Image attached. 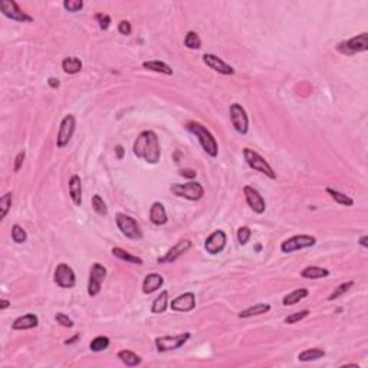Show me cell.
Returning a JSON list of instances; mask_svg holds the SVG:
<instances>
[{"label": "cell", "instance_id": "cell-33", "mask_svg": "<svg viewBox=\"0 0 368 368\" xmlns=\"http://www.w3.org/2000/svg\"><path fill=\"white\" fill-rule=\"evenodd\" d=\"M327 193L338 203V204H342V206H352L354 204V200L351 199V197H348L347 194H344L341 191H338V190H334V188H327Z\"/></svg>", "mask_w": 368, "mask_h": 368}, {"label": "cell", "instance_id": "cell-20", "mask_svg": "<svg viewBox=\"0 0 368 368\" xmlns=\"http://www.w3.org/2000/svg\"><path fill=\"white\" fill-rule=\"evenodd\" d=\"M164 284V278L160 275V273H148L145 278H144V282H143V292L150 295L153 292L158 290Z\"/></svg>", "mask_w": 368, "mask_h": 368}, {"label": "cell", "instance_id": "cell-37", "mask_svg": "<svg viewBox=\"0 0 368 368\" xmlns=\"http://www.w3.org/2000/svg\"><path fill=\"white\" fill-rule=\"evenodd\" d=\"M12 207V193H6L1 199H0V219L3 220L7 213Z\"/></svg>", "mask_w": 368, "mask_h": 368}, {"label": "cell", "instance_id": "cell-16", "mask_svg": "<svg viewBox=\"0 0 368 368\" xmlns=\"http://www.w3.org/2000/svg\"><path fill=\"white\" fill-rule=\"evenodd\" d=\"M191 247V242L188 239H182L180 242H177L176 246H173L163 258L158 259V263H173L176 262L180 256H183L184 253H187Z\"/></svg>", "mask_w": 368, "mask_h": 368}, {"label": "cell", "instance_id": "cell-19", "mask_svg": "<svg viewBox=\"0 0 368 368\" xmlns=\"http://www.w3.org/2000/svg\"><path fill=\"white\" fill-rule=\"evenodd\" d=\"M150 220L156 226H164L167 223L168 217H167V211H165V207L163 203H160V202L153 203V206L150 209Z\"/></svg>", "mask_w": 368, "mask_h": 368}, {"label": "cell", "instance_id": "cell-13", "mask_svg": "<svg viewBox=\"0 0 368 368\" xmlns=\"http://www.w3.org/2000/svg\"><path fill=\"white\" fill-rule=\"evenodd\" d=\"M230 120L239 134H247L249 131V118L245 111V108L240 104H232L230 105Z\"/></svg>", "mask_w": 368, "mask_h": 368}, {"label": "cell", "instance_id": "cell-3", "mask_svg": "<svg viewBox=\"0 0 368 368\" xmlns=\"http://www.w3.org/2000/svg\"><path fill=\"white\" fill-rule=\"evenodd\" d=\"M243 157H245V161L247 163V165L259 173H262L265 176H267L269 179L275 180L276 179V173L275 170L272 168V165L265 160V158L256 153L255 150H250V148H245L243 150Z\"/></svg>", "mask_w": 368, "mask_h": 368}, {"label": "cell", "instance_id": "cell-11", "mask_svg": "<svg viewBox=\"0 0 368 368\" xmlns=\"http://www.w3.org/2000/svg\"><path fill=\"white\" fill-rule=\"evenodd\" d=\"M315 243L316 239L314 236H309V235H296V236H292L289 239H286L285 242H282L281 250L284 253H292V252H296V250H302V249L311 247Z\"/></svg>", "mask_w": 368, "mask_h": 368}, {"label": "cell", "instance_id": "cell-5", "mask_svg": "<svg viewBox=\"0 0 368 368\" xmlns=\"http://www.w3.org/2000/svg\"><path fill=\"white\" fill-rule=\"evenodd\" d=\"M115 222H117L118 229L121 230V233L125 237H128L131 240H140L143 237V232L140 229V225L131 216H128L125 213H118L115 216Z\"/></svg>", "mask_w": 368, "mask_h": 368}, {"label": "cell", "instance_id": "cell-23", "mask_svg": "<svg viewBox=\"0 0 368 368\" xmlns=\"http://www.w3.org/2000/svg\"><path fill=\"white\" fill-rule=\"evenodd\" d=\"M62 69L65 74H69V75H75L81 72L82 69V62L81 59L77 58V56H68L62 61Z\"/></svg>", "mask_w": 368, "mask_h": 368}, {"label": "cell", "instance_id": "cell-36", "mask_svg": "<svg viewBox=\"0 0 368 368\" xmlns=\"http://www.w3.org/2000/svg\"><path fill=\"white\" fill-rule=\"evenodd\" d=\"M12 239L15 243H25L27 240V233L26 230L20 226V225H15L12 227Z\"/></svg>", "mask_w": 368, "mask_h": 368}, {"label": "cell", "instance_id": "cell-46", "mask_svg": "<svg viewBox=\"0 0 368 368\" xmlns=\"http://www.w3.org/2000/svg\"><path fill=\"white\" fill-rule=\"evenodd\" d=\"M180 174H182L183 177H188V179H194V177L197 176V173H196L194 170H182Z\"/></svg>", "mask_w": 368, "mask_h": 368}, {"label": "cell", "instance_id": "cell-26", "mask_svg": "<svg viewBox=\"0 0 368 368\" xmlns=\"http://www.w3.org/2000/svg\"><path fill=\"white\" fill-rule=\"evenodd\" d=\"M308 295H309V290L305 289V288H299V289L292 290L290 293H288V295L284 298L282 304H284L285 307H292V305L298 304L299 301L305 299Z\"/></svg>", "mask_w": 368, "mask_h": 368}, {"label": "cell", "instance_id": "cell-44", "mask_svg": "<svg viewBox=\"0 0 368 368\" xmlns=\"http://www.w3.org/2000/svg\"><path fill=\"white\" fill-rule=\"evenodd\" d=\"M118 32H120L121 35H125V36L131 35V32H132L131 23H130L128 20H121V22L118 23Z\"/></svg>", "mask_w": 368, "mask_h": 368}, {"label": "cell", "instance_id": "cell-9", "mask_svg": "<svg viewBox=\"0 0 368 368\" xmlns=\"http://www.w3.org/2000/svg\"><path fill=\"white\" fill-rule=\"evenodd\" d=\"M75 127H77L75 117L71 115V114L65 115L63 120L61 121V127H59L58 138H56V147L58 148H63V147H66L69 144V141L74 137Z\"/></svg>", "mask_w": 368, "mask_h": 368}, {"label": "cell", "instance_id": "cell-38", "mask_svg": "<svg viewBox=\"0 0 368 368\" xmlns=\"http://www.w3.org/2000/svg\"><path fill=\"white\" fill-rule=\"evenodd\" d=\"M354 286V282L352 281H349V282H344V284H341L338 288H335V290L328 296V301H334V299H337V298H340V296H342L345 292H348V290L351 289Z\"/></svg>", "mask_w": 368, "mask_h": 368}, {"label": "cell", "instance_id": "cell-29", "mask_svg": "<svg viewBox=\"0 0 368 368\" xmlns=\"http://www.w3.org/2000/svg\"><path fill=\"white\" fill-rule=\"evenodd\" d=\"M325 357V351L319 349V348H311V349H305L298 355V360L302 363H309V361H316Z\"/></svg>", "mask_w": 368, "mask_h": 368}, {"label": "cell", "instance_id": "cell-28", "mask_svg": "<svg viewBox=\"0 0 368 368\" xmlns=\"http://www.w3.org/2000/svg\"><path fill=\"white\" fill-rule=\"evenodd\" d=\"M269 311H270V305L269 304H258L255 307H249V308L243 309L239 314V318H250V316L263 315V314H266Z\"/></svg>", "mask_w": 368, "mask_h": 368}, {"label": "cell", "instance_id": "cell-6", "mask_svg": "<svg viewBox=\"0 0 368 368\" xmlns=\"http://www.w3.org/2000/svg\"><path fill=\"white\" fill-rule=\"evenodd\" d=\"M53 279H55V284L59 286V288H63V289H71L75 286L77 284V276H75V272L74 269L66 265V263H59L55 269V273H53Z\"/></svg>", "mask_w": 368, "mask_h": 368}, {"label": "cell", "instance_id": "cell-12", "mask_svg": "<svg viewBox=\"0 0 368 368\" xmlns=\"http://www.w3.org/2000/svg\"><path fill=\"white\" fill-rule=\"evenodd\" d=\"M106 276V269L101 263H94L89 272V282H88V295L97 296L101 292L102 282Z\"/></svg>", "mask_w": 368, "mask_h": 368}, {"label": "cell", "instance_id": "cell-45", "mask_svg": "<svg viewBox=\"0 0 368 368\" xmlns=\"http://www.w3.org/2000/svg\"><path fill=\"white\" fill-rule=\"evenodd\" d=\"M25 157H26V154H25V151H20L16 158H15V173H18L19 170H20V167H22V164H23V161H25Z\"/></svg>", "mask_w": 368, "mask_h": 368}, {"label": "cell", "instance_id": "cell-42", "mask_svg": "<svg viewBox=\"0 0 368 368\" xmlns=\"http://www.w3.org/2000/svg\"><path fill=\"white\" fill-rule=\"evenodd\" d=\"M95 20L98 22V25H100V27L102 30H106L109 27V25H111V18L108 15H105V13H98L95 16Z\"/></svg>", "mask_w": 368, "mask_h": 368}, {"label": "cell", "instance_id": "cell-49", "mask_svg": "<svg viewBox=\"0 0 368 368\" xmlns=\"http://www.w3.org/2000/svg\"><path fill=\"white\" fill-rule=\"evenodd\" d=\"M360 245L363 247H368V236H363L360 239Z\"/></svg>", "mask_w": 368, "mask_h": 368}, {"label": "cell", "instance_id": "cell-34", "mask_svg": "<svg viewBox=\"0 0 368 368\" xmlns=\"http://www.w3.org/2000/svg\"><path fill=\"white\" fill-rule=\"evenodd\" d=\"M109 347V338L108 337H97V338H94L91 344H89V348H91V351H94V352H101V351H104Z\"/></svg>", "mask_w": 368, "mask_h": 368}, {"label": "cell", "instance_id": "cell-47", "mask_svg": "<svg viewBox=\"0 0 368 368\" xmlns=\"http://www.w3.org/2000/svg\"><path fill=\"white\" fill-rule=\"evenodd\" d=\"M48 83H49V86L51 88H53V89H56V88H59V79H56V78H49L48 79Z\"/></svg>", "mask_w": 368, "mask_h": 368}, {"label": "cell", "instance_id": "cell-1", "mask_svg": "<svg viewBox=\"0 0 368 368\" xmlns=\"http://www.w3.org/2000/svg\"><path fill=\"white\" fill-rule=\"evenodd\" d=\"M134 156L144 160L148 164H157L161 157L160 141L157 134L154 131H143L135 140L132 147Z\"/></svg>", "mask_w": 368, "mask_h": 368}, {"label": "cell", "instance_id": "cell-4", "mask_svg": "<svg viewBox=\"0 0 368 368\" xmlns=\"http://www.w3.org/2000/svg\"><path fill=\"white\" fill-rule=\"evenodd\" d=\"M170 191L176 194L177 197H183L190 202H197L204 196V188L203 185L197 182H190L185 184H173L170 187Z\"/></svg>", "mask_w": 368, "mask_h": 368}, {"label": "cell", "instance_id": "cell-15", "mask_svg": "<svg viewBox=\"0 0 368 368\" xmlns=\"http://www.w3.org/2000/svg\"><path fill=\"white\" fill-rule=\"evenodd\" d=\"M226 242H227V236H226V233L223 230H214L210 236L206 239L204 249L210 255H217L225 249Z\"/></svg>", "mask_w": 368, "mask_h": 368}, {"label": "cell", "instance_id": "cell-10", "mask_svg": "<svg viewBox=\"0 0 368 368\" xmlns=\"http://www.w3.org/2000/svg\"><path fill=\"white\" fill-rule=\"evenodd\" d=\"M190 337H191L190 332H184V334H179V335L158 337L157 340H156L157 351H160V352H167V351L179 349V348H182L184 344L190 340Z\"/></svg>", "mask_w": 368, "mask_h": 368}, {"label": "cell", "instance_id": "cell-43", "mask_svg": "<svg viewBox=\"0 0 368 368\" xmlns=\"http://www.w3.org/2000/svg\"><path fill=\"white\" fill-rule=\"evenodd\" d=\"M55 319H56L58 324H61V325L65 327V328H72V327H74V321H72L69 316L65 315V314H56V315H55Z\"/></svg>", "mask_w": 368, "mask_h": 368}, {"label": "cell", "instance_id": "cell-14", "mask_svg": "<svg viewBox=\"0 0 368 368\" xmlns=\"http://www.w3.org/2000/svg\"><path fill=\"white\" fill-rule=\"evenodd\" d=\"M243 194H245V199H246V203L249 204V207L255 213L258 214H262L266 210V202L262 197V194L253 188L252 185H245L243 187Z\"/></svg>", "mask_w": 368, "mask_h": 368}, {"label": "cell", "instance_id": "cell-2", "mask_svg": "<svg viewBox=\"0 0 368 368\" xmlns=\"http://www.w3.org/2000/svg\"><path fill=\"white\" fill-rule=\"evenodd\" d=\"M187 130L191 132L193 135H196V137L199 138L200 145L203 147V150H204L210 157H217V153H219L217 141H216V138L213 137V134H211L203 124L196 123V121H190V123L187 124Z\"/></svg>", "mask_w": 368, "mask_h": 368}, {"label": "cell", "instance_id": "cell-41", "mask_svg": "<svg viewBox=\"0 0 368 368\" xmlns=\"http://www.w3.org/2000/svg\"><path fill=\"white\" fill-rule=\"evenodd\" d=\"M308 315H309V311H308V309H304V311H299V312H295V314H292V315L286 316V318H285V322H286V324H296V322L302 321L304 318H307Z\"/></svg>", "mask_w": 368, "mask_h": 368}, {"label": "cell", "instance_id": "cell-39", "mask_svg": "<svg viewBox=\"0 0 368 368\" xmlns=\"http://www.w3.org/2000/svg\"><path fill=\"white\" fill-rule=\"evenodd\" d=\"M252 236V230L247 227V226H243V227H239L237 230V242L243 246L249 242V239Z\"/></svg>", "mask_w": 368, "mask_h": 368}, {"label": "cell", "instance_id": "cell-35", "mask_svg": "<svg viewBox=\"0 0 368 368\" xmlns=\"http://www.w3.org/2000/svg\"><path fill=\"white\" fill-rule=\"evenodd\" d=\"M92 209L97 211L100 216H106L108 214V209H106L105 202L102 200V197L100 194H94L92 196Z\"/></svg>", "mask_w": 368, "mask_h": 368}, {"label": "cell", "instance_id": "cell-22", "mask_svg": "<svg viewBox=\"0 0 368 368\" xmlns=\"http://www.w3.org/2000/svg\"><path fill=\"white\" fill-rule=\"evenodd\" d=\"M69 196L75 206L82 204V182L79 176H72L69 180Z\"/></svg>", "mask_w": 368, "mask_h": 368}, {"label": "cell", "instance_id": "cell-51", "mask_svg": "<svg viewBox=\"0 0 368 368\" xmlns=\"http://www.w3.org/2000/svg\"><path fill=\"white\" fill-rule=\"evenodd\" d=\"M117 153H118V158H123L124 150H123V147H121V145H118V147H117Z\"/></svg>", "mask_w": 368, "mask_h": 368}, {"label": "cell", "instance_id": "cell-17", "mask_svg": "<svg viewBox=\"0 0 368 368\" xmlns=\"http://www.w3.org/2000/svg\"><path fill=\"white\" fill-rule=\"evenodd\" d=\"M171 309L176 312H190L196 308V296L193 292H185L171 301Z\"/></svg>", "mask_w": 368, "mask_h": 368}, {"label": "cell", "instance_id": "cell-50", "mask_svg": "<svg viewBox=\"0 0 368 368\" xmlns=\"http://www.w3.org/2000/svg\"><path fill=\"white\" fill-rule=\"evenodd\" d=\"M78 338H79V335L77 334V335H75L74 338H71V340H66V341H65V344H66V345H71V344H74V342L77 341Z\"/></svg>", "mask_w": 368, "mask_h": 368}, {"label": "cell", "instance_id": "cell-40", "mask_svg": "<svg viewBox=\"0 0 368 368\" xmlns=\"http://www.w3.org/2000/svg\"><path fill=\"white\" fill-rule=\"evenodd\" d=\"M63 7H65V10L75 13V12L82 10L83 1H82V0H65V1H63Z\"/></svg>", "mask_w": 368, "mask_h": 368}, {"label": "cell", "instance_id": "cell-30", "mask_svg": "<svg viewBox=\"0 0 368 368\" xmlns=\"http://www.w3.org/2000/svg\"><path fill=\"white\" fill-rule=\"evenodd\" d=\"M111 252H112V255H114L115 258H118V259H121V261H125V262L128 263H134V265H143V263H144L141 258L134 256L132 253L124 250V249H121V247H112Z\"/></svg>", "mask_w": 368, "mask_h": 368}, {"label": "cell", "instance_id": "cell-18", "mask_svg": "<svg viewBox=\"0 0 368 368\" xmlns=\"http://www.w3.org/2000/svg\"><path fill=\"white\" fill-rule=\"evenodd\" d=\"M203 62L209 68H211L213 71H216V72H219L222 75H233L235 74V69L229 63H226L223 59H220L219 56H216L213 53H204L203 55Z\"/></svg>", "mask_w": 368, "mask_h": 368}, {"label": "cell", "instance_id": "cell-7", "mask_svg": "<svg viewBox=\"0 0 368 368\" xmlns=\"http://www.w3.org/2000/svg\"><path fill=\"white\" fill-rule=\"evenodd\" d=\"M0 10H1V13L6 18L12 19L15 22H20V23H30V22H33V18L29 16L26 12H23L20 9V6L16 1H13V0H1L0 1Z\"/></svg>", "mask_w": 368, "mask_h": 368}, {"label": "cell", "instance_id": "cell-48", "mask_svg": "<svg viewBox=\"0 0 368 368\" xmlns=\"http://www.w3.org/2000/svg\"><path fill=\"white\" fill-rule=\"evenodd\" d=\"M9 305H10V302H9L7 299H1V301H0V309H1V311H4Z\"/></svg>", "mask_w": 368, "mask_h": 368}, {"label": "cell", "instance_id": "cell-27", "mask_svg": "<svg viewBox=\"0 0 368 368\" xmlns=\"http://www.w3.org/2000/svg\"><path fill=\"white\" fill-rule=\"evenodd\" d=\"M118 358L127 366V367H137L141 364V358L131 351V349H123L118 352Z\"/></svg>", "mask_w": 368, "mask_h": 368}, {"label": "cell", "instance_id": "cell-25", "mask_svg": "<svg viewBox=\"0 0 368 368\" xmlns=\"http://www.w3.org/2000/svg\"><path fill=\"white\" fill-rule=\"evenodd\" d=\"M328 275H329V270L319 266H307L301 272V276L305 279H321V278H327Z\"/></svg>", "mask_w": 368, "mask_h": 368}, {"label": "cell", "instance_id": "cell-32", "mask_svg": "<svg viewBox=\"0 0 368 368\" xmlns=\"http://www.w3.org/2000/svg\"><path fill=\"white\" fill-rule=\"evenodd\" d=\"M184 45L191 51H197L202 48V39L196 32L190 30V32H187V35L184 38Z\"/></svg>", "mask_w": 368, "mask_h": 368}, {"label": "cell", "instance_id": "cell-24", "mask_svg": "<svg viewBox=\"0 0 368 368\" xmlns=\"http://www.w3.org/2000/svg\"><path fill=\"white\" fill-rule=\"evenodd\" d=\"M143 66H144L145 69L153 71V72H157V74L168 75V77L173 75V69H171L167 63L161 62V61H145V62L143 63Z\"/></svg>", "mask_w": 368, "mask_h": 368}, {"label": "cell", "instance_id": "cell-21", "mask_svg": "<svg viewBox=\"0 0 368 368\" xmlns=\"http://www.w3.org/2000/svg\"><path fill=\"white\" fill-rule=\"evenodd\" d=\"M38 325H39L38 316L33 315V314H26V315L16 318L15 322L12 324V328L16 329V331H25V329L36 328Z\"/></svg>", "mask_w": 368, "mask_h": 368}, {"label": "cell", "instance_id": "cell-31", "mask_svg": "<svg viewBox=\"0 0 368 368\" xmlns=\"http://www.w3.org/2000/svg\"><path fill=\"white\" fill-rule=\"evenodd\" d=\"M167 305H168V292L163 290L154 299L153 307H151V312L153 314H163L167 309Z\"/></svg>", "mask_w": 368, "mask_h": 368}, {"label": "cell", "instance_id": "cell-8", "mask_svg": "<svg viewBox=\"0 0 368 368\" xmlns=\"http://www.w3.org/2000/svg\"><path fill=\"white\" fill-rule=\"evenodd\" d=\"M368 49V35L361 33L358 36H354L348 41L340 42L337 46V51L344 55H354V53L366 52Z\"/></svg>", "mask_w": 368, "mask_h": 368}]
</instances>
